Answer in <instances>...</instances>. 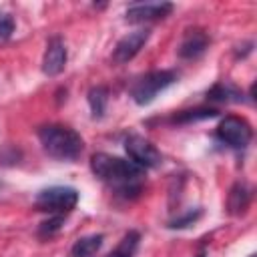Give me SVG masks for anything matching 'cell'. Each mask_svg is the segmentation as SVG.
<instances>
[{"mask_svg": "<svg viewBox=\"0 0 257 257\" xmlns=\"http://www.w3.org/2000/svg\"><path fill=\"white\" fill-rule=\"evenodd\" d=\"M76 203H78V191L72 187H48V189H42L34 199V205L38 211H44L48 215H60V217L70 213L76 207Z\"/></svg>", "mask_w": 257, "mask_h": 257, "instance_id": "cell-4", "label": "cell"}, {"mask_svg": "<svg viewBox=\"0 0 257 257\" xmlns=\"http://www.w3.org/2000/svg\"><path fill=\"white\" fill-rule=\"evenodd\" d=\"M149 36H151V32L147 28H139V30L122 36L112 50V62L114 64H126L128 60H133L139 54V50L147 44Z\"/></svg>", "mask_w": 257, "mask_h": 257, "instance_id": "cell-7", "label": "cell"}, {"mask_svg": "<svg viewBox=\"0 0 257 257\" xmlns=\"http://www.w3.org/2000/svg\"><path fill=\"white\" fill-rule=\"evenodd\" d=\"M217 116L215 108H191V110H181L179 114L173 116V122H195L203 118H213Z\"/></svg>", "mask_w": 257, "mask_h": 257, "instance_id": "cell-16", "label": "cell"}, {"mask_svg": "<svg viewBox=\"0 0 257 257\" xmlns=\"http://www.w3.org/2000/svg\"><path fill=\"white\" fill-rule=\"evenodd\" d=\"M173 12V4L169 2H145V4H133L126 8L124 16L128 22H151L165 18Z\"/></svg>", "mask_w": 257, "mask_h": 257, "instance_id": "cell-8", "label": "cell"}, {"mask_svg": "<svg viewBox=\"0 0 257 257\" xmlns=\"http://www.w3.org/2000/svg\"><path fill=\"white\" fill-rule=\"evenodd\" d=\"M90 169L100 181L108 183L124 197L141 193V179L145 169L137 167L133 161L112 157L106 153H96L90 157Z\"/></svg>", "mask_w": 257, "mask_h": 257, "instance_id": "cell-1", "label": "cell"}, {"mask_svg": "<svg viewBox=\"0 0 257 257\" xmlns=\"http://www.w3.org/2000/svg\"><path fill=\"white\" fill-rule=\"evenodd\" d=\"M253 131L245 118L225 116L217 126V139L231 149H245L251 143Z\"/></svg>", "mask_w": 257, "mask_h": 257, "instance_id": "cell-5", "label": "cell"}, {"mask_svg": "<svg viewBox=\"0 0 257 257\" xmlns=\"http://www.w3.org/2000/svg\"><path fill=\"white\" fill-rule=\"evenodd\" d=\"M197 257H205V255H197Z\"/></svg>", "mask_w": 257, "mask_h": 257, "instance_id": "cell-20", "label": "cell"}, {"mask_svg": "<svg viewBox=\"0 0 257 257\" xmlns=\"http://www.w3.org/2000/svg\"><path fill=\"white\" fill-rule=\"evenodd\" d=\"M227 203H229V211H231L233 215L243 213V211L247 209V205H249V191H247V187H245L243 183L233 185Z\"/></svg>", "mask_w": 257, "mask_h": 257, "instance_id": "cell-15", "label": "cell"}, {"mask_svg": "<svg viewBox=\"0 0 257 257\" xmlns=\"http://www.w3.org/2000/svg\"><path fill=\"white\" fill-rule=\"evenodd\" d=\"M106 102H108V90L106 86H94L88 90V104L90 112L94 118H102L106 112Z\"/></svg>", "mask_w": 257, "mask_h": 257, "instance_id": "cell-14", "label": "cell"}, {"mask_svg": "<svg viewBox=\"0 0 257 257\" xmlns=\"http://www.w3.org/2000/svg\"><path fill=\"white\" fill-rule=\"evenodd\" d=\"M14 32V18L10 14H0V40H8Z\"/></svg>", "mask_w": 257, "mask_h": 257, "instance_id": "cell-19", "label": "cell"}, {"mask_svg": "<svg viewBox=\"0 0 257 257\" xmlns=\"http://www.w3.org/2000/svg\"><path fill=\"white\" fill-rule=\"evenodd\" d=\"M102 241L104 237L98 233V235H86V237H80L74 241L72 249H70V257H94L100 247H102Z\"/></svg>", "mask_w": 257, "mask_h": 257, "instance_id": "cell-11", "label": "cell"}, {"mask_svg": "<svg viewBox=\"0 0 257 257\" xmlns=\"http://www.w3.org/2000/svg\"><path fill=\"white\" fill-rule=\"evenodd\" d=\"M207 98L217 100V102H241L243 94L239 88H235L229 82H217L207 90Z\"/></svg>", "mask_w": 257, "mask_h": 257, "instance_id": "cell-12", "label": "cell"}, {"mask_svg": "<svg viewBox=\"0 0 257 257\" xmlns=\"http://www.w3.org/2000/svg\"><path fill=\"white\" fill-rule=\"evenodd\" d=\"M199 217H201V211H199V209H197V211H189V213H185L183 217L173 219V221L169 223V227H173V229H183V227L193 225V223H195Z\"/></svg>", "mask_w": 257, "mask_h": 257, "instance_id": "cell-17", "label": "cell"}, {"mask_svg": "<svg viewBox=\"0 0 257 257\" xmlns=\"http://www.w3.org/2000/svg\"><path fill=\"white\" fill-rule=\"evenodd\" d=\"M139 241H141V235L137 231H128L118 241V245L114 247V251H110L106 257H135V253L139 249Z\"/></svg>", "mask_w": 257, "mask_h": 257, "instance_id": "cell-13", "label": "cell"}, {"mask_svg": "<svg viewBox=\"0 0 257 257\" xmlns=\"http://www.w3.org/2000/svg\"><path fill=\"white\" fill-rule=\"evenodd\" d=\"M124 151H126L128 159L141 169H155L163 161L159 149L151 141H147L145 137H139V135H131L124 139Z\"/></svg>", "mask_w": 257, "mask_h": 257, "instance_id": "cell-6", "label": "cell"}, {"mask_svg": "<svg viewBox=\"0 0 257 257\" xmlns=\"http://www.w3.org/2000/svg\"><path fill=\"white\" fill-rule=\"evenodd\" d=\"M38 139L40 145L44 149V153L52 159L58 161H74L80 157L84 143L82 137L64 124H44L38 131Z\"/></svg>", "mask_w": 257, "mask_h": 257, "instance_id": "cell-2", "label": "cell"}, {"mask_svg": "<svg viewBox=\"0 0 257 257\" xmlns=\"http://www.w3.org/2000/svg\"><path fill=\"white\" fill-rule=\"evenodd\" d=\"M66 46L60 38H50L48 44H46V50H44V56H42V72L46 76H56L64 70L66 66Z\"/></svg>", "mask_w": 257, "mask_h": 257, "instance_id": "cell-9", "label": "cell"}, {"mask_svg": "<svg viewBox=\"0 0 257 257\" xmlns=\"http://www.w3.org/2000/svg\"><path fill=\"white\" fill-rule=\"evenodd\" d=\"M209 46V36L201 28H191L185 32L181 44H179V56L181 58H199Z\"/></svg>", "mask_w": 257, "mask_h": 257, "instance_id": "cell-10", "label": "cell"}, {"mask_svg": "<svg viewBox=\"0 0 257 257\" xmlns=\"http://www.w3.org/2000/svg\"><path fill=\"white\" fill-rule=\"evenodd\" d=\"M251 257H255V255H251Z\"/></svg>", "mask_w": 257, "mask_h": 257, "instance_id": "cell-21", "label": "cell"}, {"mask_svg": "<svg viewBox=\"0 0 257 257\" xmlns=\"http://www.w3.org/2000/svg\"><path fill=\"white\" fill-rule=\"evenodd\" d=\"M177 80L175 70H151L143 74L133 86H131V96L137 104L145 106L151 104L159 92H163L167 86H171Z\"/></svg>", "mask_w": 257, "mask_h": 257, "instance_id": "cell-3", "label": "cell"}, {"mask_svg": "<svg viewBox=\"0 0 257 257\" xmlns=\"http://www.w3.org/2000/svg\"><path fill=\"white\" fill-rule=\"evenodd\" d=\"M62 221H64V217H60V215H52V219H48V221H44L42 225H40V237H50V235H54L58 229H60V225H62Z\"/></svg>", "mask_w": 257, "mask_h": 257, "instance_id": "cell-18", "label": "cell"}]
</instances>
